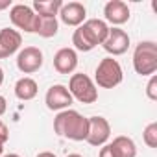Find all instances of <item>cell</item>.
<instances>
[{"instance_id":"3957f363","label":"cell","mask_w":157,"mask_h":157,"mask_svg":"<svg viewBox=\"0 0 157 157\" xmlns=\"http://www.w3.org/2000/svg\"><path fill=\"white\" fill-rule=\"evenodd\" d=\"M122 80H124V72L117 59H113L109 56L98 63L96 72H94V85H98L102 89H113V87L120 85Z\"/></svg>"},{"instance_id":"277c9868","label":"cell","mask_w":157,"mask_h":157,"mask_svg":"<svg viewBox=\"0 0 157 157\" xmlns=\"http://www.w3.org/2000/svg\"><path fill=\"white\" fill-rule=\"evenodd\" d=\"M67 89H68L72 100L76 98L82 104H94L98 100V89L87 74H82V72L72 74Z\"/></svg>"},{"instance_id":"cb8c5ba5","label":"cell","mask_w":157,"mask_h":157,"mask_svg":"<svg viewBox=\"0 0 157 157\" xmlns=\"http://www.w3.org/2000/svg\"><path fill=\"white\" fill-rule=\"evenodd\" d=\"M6 109H8V102H6V98L2 94H0V117L6 113Z\"/></svg>"},{"instance_id":"52a82bcc","label":"cell","mask_w":157,"mask_h":157,"mask_svg":"<svg viewBox=\"0 0 157 157\" xmlns=\"http://www.w3.org/2000/svg\"><path fill=\"white\" fill-rule=\"evenodd\" d=\"M43 52L37 46H26L17 54V68L22 74H33L43 67Z\"/></svg>"},{"instance_id":"e0dca14e","label":"cell","mask_w":157,"mask_h":157,"mask_svg":"<svg viewBox=\"0 0 157 157\" xmlns=\"http://www.w3.org/2000/svg\"><path fill=\"white\" fill-rule=\"evenodd\" d=\"M61 6H63L61 0H35L32 10L39 17H57Z\"/></svg>"},{"instance_id":"f546056e","label":"cell","mask_w":157,"mask_h":157,"mask_svg":"<svg viewBox=\"0 0 157 157\" xmlns=\"http://www.w3.org/2000/svg\"><path fill=\"white\" fill-rule=\"evenodd\" d=\"M4 155V144H0V157Z\"/></svg>"},{"instance_id":"2e32d148","label":"cell","mask_w":157,"mask_h":157,"mask_svg":"<svg viewBox=\"0 0 157 157\" xmlns=\"http://www.w3.org/2000/svg\"><path fill=\"white\" fill-rule=\"evenodd\" d=\"M109 146L117 157H137V146L129 137H124V135L115 137L113 142H109Z\"/></svg>"},{"instance_id":"7a4b0ae2","label":"cell","mask_w":157,"mask_h":157,"mask_svg":"<svg viewBox=\"0 0 157 157\" xmlns=\"http://www.w3.org/2000/svg\"><path fill=\"white\" fill-rule=\"evenodd\" d=\"M133 68L139 76H151L157 72V44L153 41H140L135 46Z\"/></svg>"},{"instance_id":"8992f818","label":"cell","mask_w":157,"mask_h":157,"mask_svg":"<svg viewBox=\"0 0 157 157\" xmlns=\"http://www.w3.org/2000/svg\"><path fill=\"white\" fill-rule=\"evenodd\" d=\"M111 137V124L107 122V118L104 117H91L89 118V133H87V142L91 146L102 148L104 144H107Z\"/></svg>"},{"instance_id":"9c48e42d","label":"cell","mask_w":157,"mask_h":157,"mask_svg":"<svg viewBox=\"0 0 157 157\" xmlns=\"http://www.w3.org/2000/svg\"><path fill=\"white\" fill-rule=\"evenodd\" d=\"M44 104L50 111H65L70 107L72 104V96L68 93V89L61 83H56L52 85L48 91H46V96H44Z\"/></svg>"},{"instance_id":"d4e9b609","label":"cell","mask_w":157,"mask_h":157,"mask_svg":"<svg viewBox=\"0 0 157 157\" xmlns=\"http://www.w3.org/2000/svg\"><path fill=\"white\" fill-rule=\"evenodd\" d=\"M11 8V0H0V11Z\"/></svg>"},{"instance_id":"83f0119b","label":"cell","mask_w":157,"mask_h":157,"mask_svg":"<svg viewBox=\"0 0 157 157\" xmlns=\"http://www.w3.org/2000/svg\"><path fill=\"white\" fill-rule=\"evenodd\" d=\"M2 157H21L19 153H6V155H2Z\"/></svg>"},{"instance_id":"4fadbf2b","label":"cell","mask_w":157,"mask_h":157,"mask_svg":"<svg viewBox=\"0 0 157 157\" xmlns=\"http://www.w3.org/2000/svg\"><path fill=\"white\" fill-rule=\"evenodd\" d=\"M22 35L21 32L13 28H2L0 30V59H6L21 50Z\"/></svg>"},{"instance_id":"7402d4cb","label":"cell","mask_w":157,"mask_h":157,"mask_svg":"<svg viewBox=\"0 0 157 157\" xmlns=\"http://www.w3.org/2000/svg\"><path fill=\"white\" fill-rule=\"evenodd\" d=\"M8 139H10V129L2 120H0V144H6Z\"/></svg>"},{"instance_id":"5bb4252c","label":"cell","mask_w":157,"mask_h":157,"mask_svg":"<svg viewBox=\"0 0 157 157\" xmlns=\"http://www.w3.org/2000/svg\"><path fill=\"white\" fill-rule=\"evenodd\" d=\"M78 67V54L74 48H59L54 56V68L59 74H72Z\"/></svg>"},{"instance_id":"ac0fdd59","label":"cell","mask_w":157,"mask_h":157,"mask_svg":"<svg viewBox=\"0 0 157 157\" xmlns=\"http://www.w3.org/2000/svg\"><path fill=\"white\" fill-rule=\"evenodd\" d=\"M59 30V22H57V17H39L37 21V28H35V33L44 37V39H50L57 33Z\"/></svg>"},{"instance_id":"5b68a950","label":"cell","mask_w":157,"mask_h":157,"mask_svg":"<svg viewBox=\"0 0 157 157\" xmlns=\"http://www.w3.org/2000/svg\"><path fill=\"white\" fill-rule=\"evenodd\" d=\"M10 19L13 22V26H17L19 30H22L26 33H35L39 15L30 6H26V4H15V6H11Z\"/></svg>"},{"instance_id":"44dd1931","label":"cell","mask_w":157,"mask_h":157,"mask_svg":"<svg viewBox=\"0 0 157 157\" xmlns=\"http://www.w3.org/2000/svg\"><path fill=\"white\" fill-rule=\"evenodd\" d=\"M146 96H148L151 102L157 100V74H151V76H150V80H148V83H146Z\"/></svg>"},{"instance_id":"30bf717a","label":"cell","mask_w":157,"mask_h":157,"mask_svg":"<svg viewBox=\"0 0 157 157\" xmlns=\"http://www.w3.org/2000/svg\"><path fill=\"white\" fill-rule=\"evenodd\" d=\"M80 28L85 33V37L91 41V44L96 48L98 44H104V41H105L111 26L105 21H102V19H87Z\"/></svg>"},{"instance_id":"6da1fadb","label":"cell","mask_w":157,"mask_h":157,"mask_svg":"<svg viewBox=\"0 0 157 157\" xmlns=\"http://www.w3.org/2000/svg\"><path fill=\"white\" fill-rule=\"evenodd\" d=\"M54 131L70 140H85L89 133V118L74 109L59 111L54 118Z\"/></svg>"},{"instance_id":"603a6c76","label":"cell","mask_w":157,"mask_h":157,"mask_svg":"<svg viewBox=\"0 0 157 157\" xmlns=\"http://www.w3.org/2000/svg\"><path fill=\"white\" fill-rule=\"evenodd\" d=\"M98 157H117V155L113 153V150H111V146H109V144H104V146L100 148Z\"/></svg>"},{"instance_id":"7c38bea8","label":"cell","mask_w":157,"mask_h":157,"mask_svg":"<svg viewBox=\"0 0 157 157\" xmlns=\"http://www.w3.org/2000/svg\"><path fill=\"white\" fill-rule=\"evenodd\" d=\"M104 17L105 22L113 24L115 28H118L120 24H126L129 21V6L122 0H109V2L104 6Z\"/></svg>"},{"instance_id":"f1b7e54d","label":"cell","mask_w":157,"mask_h":157,"mask_svg":"<svg viewBox=\"0 0 157 157\" xmlns=\"http://www.w3.org/2000/svg\"><path fill=\"white\" fill-rule=\"evenodd\" d=\"M67 157H83V155H80V153H68Z\"/></svg>"},{"instance_id":"4316f807","label":"cell","mask_w":157,"mask_h":157,"mask_svg":"<svg viewBox=\"0 0 157 157\" xmlns=\"http://www.w3.org/2000/svg\"><path fill=\"white\" fill-rule=\"evenodd\" d=\"M4 83V70H2V67H0V85Z\"/></svg>"},{"instance_id":"ba28073f","label":"cell","mask_w":157,"mask_h":157,"mask_svg":"<svg viewBox=\"0 0 157 157\" xmlns=\"http://www.w3.org/2000/svg\"><path fill=\"white\" fill-rule=\"evenodd\" d=\"M102 46H104V50L107 54H111V57L113 56H122L129 48V35L122 28H115L113 26V28H109V33H107V37H105Z\"/></svg>"},{"instance_id":"ffe728a7","label":"cell","mask_w":157,"mask_h":157,"mask_svg":"<svg viewBox=\"0 0 157 157\" xmlns=\"http://www.w3.org/2000/svg\"><path fill=\"white\" fill-rule=\"evenodd\" d=\"M144 144L148 148H157V122H150L142 131Z\"/></svg>"},{"instance_id":"8fae6325","label":"cell","mask_w":157,"mask_h":157,"mask_svg":"<svg viewBox=\"0 0 157 157\" xmlns=\"http://www.w3.org/2000/svg\"><path fill=\"white\" fill-rule=\"evenodd\" d=\"M63 24L67 26H82L87 19V10L82 2H68V4H63L61 10H59V15Z\"/></svg>"},{"instance_id":"484cf974","label":"cell","mask_w":157,"mask_h":157,"mask_svg":"<svg viewBox=\"0 0 157 157\" xmlns=\"http://www.w3.org/2000/svg\"><path fill=\"white\" fill-rule=\"evenodd\" d=\"M37 157H56V153H52V151H41Z\"/></svg>"},{"instance_id":"d6986e66","label":"cell","mask_w":157,"mask_h":157,"mask_svg":"<svg viewBox=\"0 0 157 157\" xmlns=\"http://www.w3.org/2000/svg\"><path fill=\"white\" fill-rule=\"evenodd\" d=\"M72 44H74V48L76 50H80V52H91L94 46L91 44V41L85 37V33L82 32V28L78 26L76 30H74V33H72Z\"/></svg>"},{"instance_id":"9a60e30c","label":"cell","mask_w":157,"mask_h":157,"mask_svg":"<svg viewBox=\"0 0 157 157\" xmlns=\"http://www.w3.org/2000/svg\"><path fill=\"white\" fill-rule=\"evenodd\" d=\"M39 93V87H37V82L33 80V78H21V80H17L15 83V96L22 102H28V100H33Z\"/></svg>"}]
</instances>
